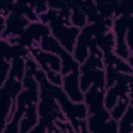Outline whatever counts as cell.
I'll return each mask as SVG.
<instances>
[{
	"label": "cell",
	"mask_w": 133,
	"mask_h": 133,
	"mask_svg": "<svg viewBox=\"0 0 133 133\" xmlns=\"http://www.w3.org/2000/svg\"><path fill=\"white\" fill-rule=\"evenodd\" d=\"M61 87L64 92L73 102H83L84 92L81 89L80 85V71L75 70L66 75H63Z\"/></svg>",
	"instance_id": "obj_9"
},
{
	"label": "cell",
	"mask_w": 133,
	"mask_h": 133,
	"mask_svg": "<svg viewBox=\"0 0 133 133\" xmlns=\"http://www.w3.org/2000/svg\"><path fill=\"white\" fill-rule=\"evenodd\" d=\"M118 133H133V104H129L124 115L117 121Z\"/></svg>",
	"instance_id": "obj_13"
},
{
	"label": "cell",
	"mask_w": 133,
	"mask_h": 133,
	"mask_svg": "<svg viewBox=\"0 0 133 133\" xmlns=\"http://www.w3.org/2000/svg\"><path fill=\"white\" fill-rule=\"evenodd\" d=\"M126 42L130 50V53L133 54V16L130 17V23H129V27L126 35Z\"/></svg>",
	"instance_id": "obj_18"
},
{
	"label": "cell",
	"mask_w": 133,
	"mask_h": 133,
	"mask_svg": "<svg viewBox=\"0 0 133 133\" xmlns=\"http://www.w3.org/2000/svg\"><path fill=\"white\" fill-rule=\"evenodd\" d=\"M49 34H51L49 25L38 20V21L30 22L29 25L25 28V30L19 36L10 39H5V41L9 43H19L25 46L27 49L31 50L35 47H38L41 41Z\"/></svg>",
	"instance_id": "obj_6"
},
{
	"label": "cell",
	"mask_w": 133,
	"mask_h": 133,
	"mask_svg": "<svg viewBox=\"0 0 133 133\" xmlns=\"http://www.w3.org/2000/svg\"><path fill=\"white\" fill-rule=\"evenodd\" d=\"M80 85L85 92L91 85L106 88V72L103 54L99 48L89 52L88 57L80 64Z\"/></svg>",
	"instance_id": "obj_3"
},
{
	"label": "cell",
	"mask_w": 133,
	"mask_h": 133,
	"mask_svg": "<svg viewBox=\"0 0 133 133\" xmlns=\"http://www.w3.org/2000/svg\"><path fill=\"white\" fill-rule=\"evenodd\" d=\"M127 61H128V63L130 64V66H131V69L133 70V54H131V55L129 56V58L127 59Z\"/></svg>",
	"instance_id": "obj_20"
},
{
	"label": "cell",
	"mask_w": 133,
	"mask_h": 133,
	"mask_svg": "<svg viewBox=\"0 0 133 133\" xmlns=\"http://www.w3.org/2000/svg\"><path fill=\"white\" fill-rule=\"evenodd\" d=\"M129 104H130V99H119L117 101V103L114 105V107L109 110L111 117L118 121L124 115V113L127 110Z\"/></svg>",
	"instance_id": "obj_16"
},
{
	"label": "cell",
	"mask_w": 133,
	"mask_h": 133,
	"mask_svg": "<svg viewBox=\"0 0 133 133\" xmlns=\"http://www.w3.org/2000/svg\"><path fill=\"white\" fill-rule=\"evenodd\" d=\"M71 24L79 27L80 29L82 27H84L86 24H88L87 21V17L85 15V12L80 8V7H74L72 8V12H71Z\"/></svg>",
	"instance_id": "obj_15"
},
{
	"label": "cell",
	"mask_w": 133,
	"mask_h": 133,
	"mask_svg": "<svg viewBox=\"0 0 133 133\" xmlns=\"http://www.w3.org/2000/svg\"><path fill=\"white\" fill-rule=\"evenodd\" d=\"M39 116L37 111V104H31L26 109L24 116L20 122L19 133H31V131L38 124Z\"/></svg>",
	"instance_id": "obj_11"
},
{
	"label": "cell",
	"mask_w": 133,
	"mask_h": 133,
	"mask_svg": "<svg viewBox=\"0 0 133 133\" xmlns=\"http://www.w3.org/2000/svg\"><path fill=\"white\" fill-rule=\"evenodd\" d=\"M128 84H129L130 100H132L133 99V74H128Z\"/></svg>",
	"instance_id": "obj_19"
},
{
	"label": "cell",
	"mask_w": 133,
	"mask_h": 133,
	"mask_svg": "<svg viewBox=\"0 0 133 133\" xmlns=\"http://www.w3.org/2000/svg\"><path fill=\"white\" fill-rule=\"evenodd\" d=\"M37 111L39 121L36 127L31 131V133L58 132L55 122L58 119L66 118L57 101L44 86H41V96L37 104Z\"/></svg>",
	"instance_id": "obj_2"
},
{
	"label": "cell",
	"mask_w": 133,
	"mask_h": 133,
	"mask_svg": "<svg viewBox=\"0 0 133 133\" xmlns=\"http://www.w3.org/2000/svg\"><path fill=\"white\" fill-rule=\"evenodd\" d=\"M119 100V91L116 87L115 84H113L110 87H107L105 89V97H104V103H105V107L110 110L111 108L114 107V105L117 103V101Z\"/></svg>",
	"instance_id": "obj_14"
},
{
	"label": "cell",
	"mask_w": 133,
	"mask_h": 133,
	"mask_svg": "<svg viewBox=\"0 0 133 133\" xmlns=\"http://www.w3.org/2000/svg\"><path fill=\"white\" fill-rule=\"evenodd\" d=\"M11 69V62L10 60H7L5 58H2L1 68H0V86L7 80L9 73Z\"/></svg>",
	"instance_id": "obj_17"
},
{
	"label": "cell",
	"mask_w": 133,
	"mask_h": 133,
	"mask_svg": "<svg viewBox=\"0 0 133 133\" xmlns=\"http://www.w3.org/2000/svg\"><path fill=\"white\" fill-rule=\"evenodd\" d=\"M97 43H98V47L101 50L103 55L114 52L115 36H114V33L112 32V30L107 33L99 34L97 36Z\"/></svg>",
	"instance_id": "obj_12"
},
{
	"label": "cell",
	"mask_w": 133,
	"mask_h": 133,
	"mask_svg": "<svg viewBox=\"0 0 133 133\" xmlns=\"http://www.w3.org/2000/svg\"><path fill=\"white\" fill-rule=\"evenodd\" d=\"M29 23L30 21L24 15L12 10L5 17V27L0 31L1 39H10L19 36Z\"/></svg>",
	"instance_id": "obj_8"
},
{
	"label": "cell",
	"mask_w": 133,
	"mask_h": 133,
	"mask_svg": "<svg viewBox=\"0 0 133 133\" xmlns=\"http://www.w3.org/2000/svg\"><path fill=\"white\" fill-rule=\"evenodd\" d=\"M39 96V83L36 80L33 72L26 68V73L23 79V89L16 99V110L2 133H19L20 122L24 116L26 109L31 104H38Z\"/></svg>",
	"instance_id": "obj_1"
},
{
	"label": "cell",
	"mask_w": 133,
	"mask_h": 133,
	"mask_svg": "<svg viewBox=\"0 0 133 133\" xmlns=\"http://www.w3.org/2000/svg\"><path fill=\"white\" fill-rule=\"evenodd\" d=\"M99 34H103V33H100L97 27L92 23H88L80 29L73 51V55L75 59L80 64L88 57L89 52L91 50L99 48L97 43V36Z\"/></svg>",
	"instance_id": "obj_5"
},
{
	"label": "cell",
	"mask_w": 133,
	"mask_h": 133,
	"mask_svg": "<svg viewBox=\"0 0 133 133\" xmlns=\"http://www.w3.org/2000/svg\"><path fill=\"white\" fill-rule=\"evenodd\" d=\"M30 55L36 61V63L45 73V75L51 83L61 85L63 77L60 73L61 58L57 54L43 50L39 47H35L30 50Z\"/></svg>",
	"instance_id": "obj_4"
},
{
	"label": "cell",
	"mask_w": 133,
	"mask_h": 133,
	"mask_svg": "<svg viewBox=\"0 0 133 133\" xmlns=\"http://www.w3.org/2000/svg\"><path fill=\"white\" fill-rule=\"evenodd\" d=\"M130 17L131 16H124V15L115 17L112 25V32L114 33V36H115L114 53L118 57L126 60L131 55L126 42V35H127L129 23H130Z\"/></svg>",
	"instance_id": "obj_7"
},
{
	"label": "cell",
	"mask_w": 133,
	"mask_h": 133,
	"mask_svg": "<svg viewBox=\"0 0 133 133\" xmlns=\"http://www.w3.org/2000/svg\"><path fill=\"white\" fill-rule=\"evenodd\" d=\"M105 87H101L98 85H91L84 92V104L87 108V114H92L97 112H101L105 109L104 97H105Z\"/></svg>",
	"instance_id": "obj_10"
}]
</instances>
